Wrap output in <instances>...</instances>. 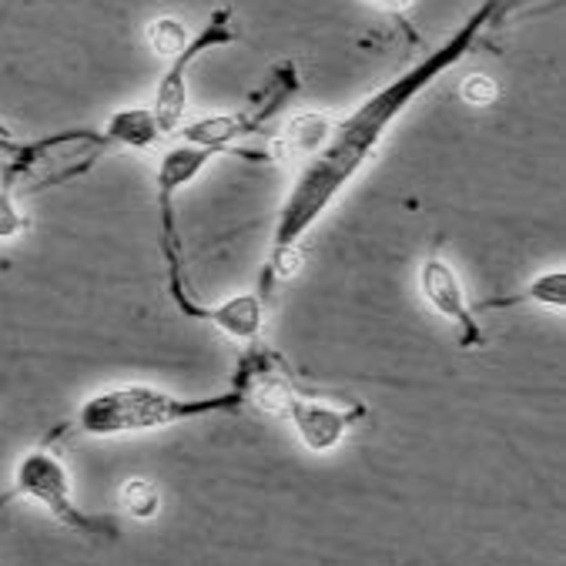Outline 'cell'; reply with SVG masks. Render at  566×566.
<instances>
[{"label": "cell", "mask_w": 566, "mask_h": 566, "mask_svg": "<svg viewBox=\"0 0 566 566\" xmlns=\"http://www.w3.org/2000/svg\"><path fill=\"white\" fill-rule=\"evenodd\" d=\"M506 8H510V0H486L476 14H470V21L457 34L442 41V48H436L416 67H406L399 77H392L376 94H369L353 115H346L343 122H332L325 145L315 155H308L305 161H298L295 181L279 211L272 249H269V259L262 269V295H269L275 289V282H285L298 272L302 235L332 208V201L349 188V181L376 155V148L382 145L386 132L396 125L402 111L439 74H446L452 64H460L476 48V41L490 28V21L496 14H503Z\"/></svg>", "instance_id": "obj_1"}, {"label": "cell", "mask_w": 566, "mask_h": 566, "mask_svg": "<svg viewBox=\"0 0 566 566\" xmlns=\"http://www.w3.org/2000/svg\"><path fill=\"white\" fill-rule=\"evenodd\" d=\"M249 402L245 389H224L218 396H175L155 386H111L94 392L77 409V426L87 436H128L145 429H161L205 416H235Z\"/></svg>", "instance_id": "obj_2"}, {"label": "cell", "mask_w": 566, "mask_h": 566, "mask_svg": "<svg viewBox=\"0 0 566 566\" xmlns=\"http://www.w3.org/2000/svg\"><path fill=\"white\" fill-rule=\"evenodd\" d=\"M245 389V396L265 409V412H285L298 432V439L312 449V452H325V449H335L338 442L346 439V432L366 416V409H335V406H325V402H315V399H305L295 392V386L282 376V369H269V373H259L252 376L249 386H239Z\"/></svg>", "instance_id": "obj_3"}, {"label": "cell", "mask_w": 566, "mask_h": 566, "mask_svg": "<svg viewBox=\"0 0 566 566\" xmlns=\"http://www.w3.org/2000/svg\"><path fill=\"white\" fill-rule=\"evenodd\" d=\"M8 500H34L61 526H67L74 533H84V536H107V539L118 536V526L111 523V520L87 516L84 510L74 506L67 470H64V463L54 457L48 446H34V449H28L24 457H21L18 470H14V483L8 490Z\"/></svg>", "instance_id": "obj_4"}, {"label": "cell", "mask_w": 566, "mask_h": 566, "mask_svg": "<svg viewBox=\"0 0 566 566\" xmlns=\"http://www.w3.org/2000/svg\"><path fill=\"white\" fill-rule=\"evenodd\" d=\"M221 151L214 148H201V145H178V148H168L158 161V211H161V249H165V262H168V285H171V298L175 305L191 315V318H201V322H211L214 315V305H195L188 298V289H185V275H181V249H178V232H175V191L191 185L201 168L218 158Z\"/></svg>", "instance_id": "obj_5"}, {"label": "cell", "mask_w": 566, "mask_h": 566, "mask_svg": "<svg viewBox=\"0 0 566 566\" xmlns=\"http://www.w3.org/2000/svg\"><path fill=\"white\" fill-rule=\"evenodd\" d=\"M295 87H298V71H295V64H279V67L272 71V77L265 81V87L252 97L249 107L232 111V115L198 118V122H191L188 128H181L178 138L188 142V145L214 148V151H221V155L262 158V155H255V151H239V148H232V145H235L239 138H245V135H255V132L275 115V111L289 101V94H292Z\"/></svg>", "instance_id": "obj_6"}, {"label": "cell", "mask_w": 566, "mask_h": 566, "mask_svg": "<svg viewBox=\"0 0 566 566\" xmlns=\"http://www.w3.org/2000/svg\"><path fill=\"white\" fill-rule=\"evenodd\" d=\"M239 38L235 31V18H232V8H218L211 11L205 31L198 38H188V44L171 57V67L165 71V77L158 81V91H155V104H151V115L161 128V135H171L181 128L185 122V107H188V67L205 54V51H214V48H224Z\"/></svg>", "instance_id": "obj_7"}, {"label": "cell", "mask_w": 566, "mask_h": 566, "mask_svg": "<svg viewBox=\"0 0 566 566\" xmlns=\"http://www.w3.org/2000/svg\"><path fill=\"white\" fill-rule=\"evenodd\" d=\"M419 292L422 298L432 305L436 315L457 322L460 332H463V346H476L483 343V328L480 322L473 318V308L467 302V292H463V282L460 275L452 272V265L439 255H429L422 259L419 265Z\"/></svg>", "instance_id": "obj_8"}, {"label": "cell", "mask_w": 566, "mask_h": 566, "mask_svg": "<svg viewBox=\"0 0 566 566\" xmlns=\"http://www.w3.org/2000/svg\"><path fill=\"white\" fill-rule=\"evenodd\" d=\"M328 132H332V118L328 115H318V111H312V115L292 118L289 128L282 132V138L275 142L279 161H305L308 155H315L325 145Z\"/></svg>", "instance_id": "obj_9"}, {"label": "cell", "mask_w": 566, "mask_h": 566, "mask_svg": "<svg viewBox=\"0 0 566 566\" xmlns=\"http://www.w3.org/2000/svg\"><path fill=\"white\" fill-rule=\"evenodd\" d=\"M104 135L111 142V151L115 148H148L158 142L161 128L151 115V107H128V111H118V115H111Z\"/></svg>", "instance_id": "obj_10"}, {"label": "cell", "mask_w": 566, "mask_h": 566, "mask_svg": "<svg viewBox=\"0 0 566 566\" xmlns=\"http://www.w3.org/2000/svg\"><path fill=\"white\" fill-rule=\"evenodd\" d=\"M262 322H265L262 295H235L229 302L214 305V318H211V325H218L221 332L242 338V343H252V338H259Z\"/></svg>", "instance_id": "obj_11"}, {"label": "cell", "mask_w": 566, "mask_h": 566, "mask_svg": "<svg viewBox=\"0 0 566 566\" xmlns=\"http://www.w3.org/2000/svg\"><path fill=\"white\" fill-rule=\"evenodd\" d=\"M530 302L563 312V305H566V272H563V269L546 272V275L533 279L523 292L506 295V298H490V302H483L480 308H513V305H530Z\"/></svg>", "instance_id": "obj_12"}, {"label": "cell", "mask_w": 566, "mask_h": 566, "mask_svg": "<svg viewBox=\"0 0 566 566\" xmlns=\"http://www.w3.org/2000/svg\"><path fill=\"white\" fill-rule=\"evenodd\" d=\"M122 503H125V510L135 520H151L158 513V506H161V496H158V486L155 483L135 476V480H128L122 486Z\"/></svg>", "instance_id": "obj_13"}, {"label": "cell", "mask_w": 566, "mask_h": 566, "mask_svg": "<svg viewBox=\"0 0 566 566\" xmlns=\"http://www.w3.org/2000/svg\"><path fill=\"white\" fill-rule=\"evenodd\" d=\"M148 41H151V48H155L161 57H175V54L188 44V31H185V24L175 21V18H158V21H151V28H148Z\"/></svg>", "instance_id": "obj_14"}, {"label": "cell", "mask_w": 566, "mask_h": 566, "mask_svg": "<svg viewBox=\"0 0 566 566\" xmlns=\"http://www.w3.org/2000/svg\"><path fill=\"white\" fill-rule=\"evenodd\" d=\"M28 229V218L14 205V191L0 188V239H14Z\"/></svg>", "instance_id": "obj_15"}, {"label": "cell", "mask_w": 566, "mask_h": 566, "mask_svg": "<svg viewBox=\"0 0 566 566\" xmlns=\"http://www.w3.org/2000/svg\"><path fill=\"white\" fill-rule=\"evenodd\" d=\"M463 97L470 101V104H493L496 97H500V87H496V81L493 77H486V74H470L467 81H463Z\"/></svg>", "instance_id": "obj_16"}, {"label": "cell", "mask_w": 566, "mask_h": 566, "mask_svg": "<svg viewBox=\"0 0 566 566\" xmlns=\"http://www.w3.org/2000/svg\"><path fill=\"white\" fill-rule=\"evenodd\" d=\"M14 145H18V142H14V135H11L4 125H0V151H11Z\"/></svg>", "instance_id": "obj_17"}]
</instances>
